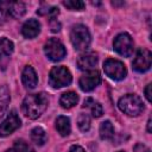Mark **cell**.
<instances>
[{"mask_svg":"<svg viewBox=\"0 0 152 152\" xmlns=\"http://www.w3.org/2000/svg\"><path fill=\"white\" fill-rule=\"evenodd\" d=\"M63 5L66 8L72 11H81L84 8V2L81 0H66V1H63Z\"/></svg>","mask_w":152,"mask_h":152,"instance_id":"cell-23","label":"cell"},{"mask_svg":"<svg viewBox=\"0 0 152 152\" xmlns=\"http://www.w3.org/2000/svg\"><path fill=\"white\" fill-rule=\"evenodd\" d=\"M83 107H84V108H89L94 118H100V116L103 114V108H102V106H101L97 101L93 100L91 97H88V99L84 100Z\"/></svg>","mask_w":152,"mask_h":152,"instance_id":"cell-17","label":"cell"},{"mask_svg":"<svg viewBox=\"0 0 152 152\" xmlns=\"http://www.w3.org/2000/svg\"><path fill=\"white\" fill-rule=\"evenodd\" d=\"M17 152H34L33 148L27 144L25 142L24 140H17L14 142V147H13Z\"/></svg>","mask_w":152,"mask_h":152,"instance_id":"cell-24","label":"cell"},{"mask_svg":"<svg viewBox=\"0 0 152 152\" xmlns=\"http://www.w3.org/2000/svg\"><path fill=\"white\" fill-rule=\"evenodd\" d=\"M103 70L106 72V75L108 77H110L112 80H115V81H120V80H124L127 75V70H126V66L124 65L122 62L118 61V59H107L104 61L103 63Z\"/></svg>","mask_w":152,"mask_h":152,"instance_id":"cell-5","label":"cell"},{"mask_svg":"<svg viewBox=\"0 0 152 152\" xmlns=\"http://www.w3.org/2000/svg\"><path fill=\"white\" fill-rule=\"evenodd\" d=\"M69 152H86L81 146H78V145H74V146H71V148L69 150Z\"/></svg>","mask_w":152,"mask_h":152,"instance_id":"cell-29","label":"cell"},{"mask_svg":"<svg viewBox=\"0 0 152 152\" xmlns=\"http://www.w3.org/2000/svg\"><path fill=\"white\" fill-rule=\"evenodd\" d=\"M96 64H97V55L94 52L82 53L77 59V66L80 70H83V71L94 70Z\"/></svg>","mask_w":152,"mask_h":152,"instance_id":"cell-11","label":"cell"},{"mask_svg":"<svg viewBox=\"0 0 152 152\" xmlns=\"http://www.w3.org/2000/svg\"><path fill=\"white\" fill-rule=\"evenodd\" d=\"M51 28H52V32H58L61 30V25L56 20H51Z\"/></svg>","mask_w":152,"mask_h":152,"instance_id":"cell-27","label":"cell"},{"mask_svg":"<svg viewBox=\"0 0 152 152\" xmlns=\"http://www.w3.org/2000/svg\"><path fill=\"white\" fill-rule=\"evenodd\" d=\"M100 81H101L100 72L97 70H89L86 71V74H83L80 77L78 86L83 91H90L99 86Z\"/></svg>","mask_w":152,"mask_h":152,"instance_id":"cell-9","label":"cell"},{"mask_svg":"<svg viewBox=\"0 0 152 152\" xmlns=\"http://www.w3.org/2000/svg\"><path fill=\"white\" fill-rule=\"evenodd\" d=\"M10 103V90L6 86L0 87V118L5 114Z\"/></svg>","mask_w":152,"mask_h":152,"instance_id":"cell-19","label":"cell"},{"mask_svg":"<svg viewBox=\"0 0 152 152\" xmlns=\"http://www.w3.org/2000/svg\"><path fill=\"white\" fill-rule=\"evenodd\" d=\"M134 152H150V150L142 144H137L134 146Z\"/></svg>","mask_w":152,"mask_h":152,"instance_id":"cell-26","label":"cell"},{"mask_svg":"<svg viewBox=\"0 0 152 152\" xmlns=\"http://www.w3.org/2000/svg\"><path fill=\"white\" fill-rule=\"evenodd\" d=\"M113 46H114V50L119 55H121L124 57H129L133 53L134 43H133L132 37L128 33L124 32V33H120L115 37Z\"/></svg>","mask_w":152,"mask_h":152,"instance_id":"cell-7","label":"cell"},{"mask_svg":"<svg viewBox=\"0 0 152 152\" xmlns=\"http://www.w3.org/2000/svg\"><path fill=\"white\" fill-rule=\"evenodd\" d=\"M70 40L76 50H86L90 44V33L84 25H75L70 32Z\"/></svg>","mask_w":152,"mask_h":152,"instance_id":"cell-3","label":"cell"},{"mask_svg":"<svg viewBox=\"0 0 152 152\" xmlns=\"http://www.w3.org/2000/svg\"><path fill=\"white\" fill-rule=\"evenodd\" d=\"M7 11L14 18H21L26 12V6L21 1L7 2Z\"/></svg>","mask_w":152,"mask_h":152,"instance_id":"cell-14","label":"cell"},{"mask_svg":"<svg viewBox=\"0 0 152 152\" xmlns=\"http://www.w3.org/2000/svg\"><path fill=\"white\" fill-rule=\"evenodd\" d=\"M13 49H14V45L10 39L5 38V37L0 39V57L12 55Z\"/></svg>","mask_w":152,"mask_h":152,"instance_id":"cell-21","label":"cell"},{"mask_svg":"<svg viewBox=\"0 0 152 152\" xmlns=\"http://www.w3.org/2000/svg\"><path fill=\"white\" fill-rule=\"evenodd\" d=\"M71 74L65 66H53L49 75V83L52 88H62L71 83Z\"/></svg>","mask_w":152,"mask_h":152,"instance_id":"cell-4","label":"cell"},{"mask_svg":"<svg viewBox=\"0 0 152 152\" xmlns=\"http://www.w3.org/2000/svg\"><path fill=\"white\" fill-rule=\"evenodd\" d=\"M44 52L49 59L53 62L62 61L65 57V48L57 38H50L44 45Z\"/></svg>","mask_w":152,"mask_h":152,"instance_id":"cell-6","label":"cell"},{"mask_svg":"<svg viewBox=\"0 0 152 152\" xmlns=\"http://www.w3.org/2000/svg\"><path fill=\"white\" fill-rule=\"evenodd\" d=\"M100 137L103 140H109L114 137V127L110 121H103L100 125Z\"/></svg>","mask_w":152,"mask_h":152,"instance_id":"cell-20","label":"cell"},{"mask_svg":"<svg viewBox=\"0 0 152 152\" xmlns=\"http://www.w3.org/2000/svg\"><path fill=\"white\" fill-rule=\"evenodd\" d=\"M145 96H146L147 101L151 102V84H147V87L145 88Z\"/></svg>","mask_w":152,"mask_h":152,"instance_id":"cell-28","label":"cell"},{"mask_svg":"<svg viewBox=\"0 0 152 152\" xmlns=\"http://www.w3.org/2000/svg\"><path fill=\"white\" fill-rule=\"evenodd\" d=\"M151 124H152V121H151V119L147 121V132L148 133H151Z\"/></svg>","mask_w":152,"mask_h":152,"instance_id":"cell-30","label":"cell"},{"mask_svg":"<svg viewBox=\"0 0 152 152\" xmlns=\"http://www.w3.org/2000/svg\"><path fill=\"white\" fill-rule=\"evenodd\" d=\"M118 106L121 112H124L129 116H137L144 109V103L141 99L135 94H127L122 96L119 100Z\"/></svg>","mask_w":152,"mask_h":152,"instance_id":"cell-2","label":"cell"},{"mask_svg":"<svg viewBox=\"0 0 152 152\" xmlns=\"http://www.w3.org/2000/svg\"><path fill=\"white\" fill-rule=\"evenodd\" d=\"M46 133L45 131L42 128V127H34L32 131H31V140L38 145V146H42L46 142Z\"/></svg>","mask_w":152,"mask_h":152,"instance_id":"cell-18","label":"cell"},{"mask_svg":"<svg viewBox=\"0 0 152 152\" xmlns=\"http://www.w3.org/2000/svg\"><path fill=\"white\" fill-rule=\"evenodd\" d=\"M152 62V55L147 49H139L135 58L133 59V69L138 72H145L150 69Z\"/></svg>","mask_w":152,"mask_h":152,"instance_id":"cell-8","label":"cell"},{"mask_svg":"<svg viewBox=\"0 0 152 152\" xmlns=\"http://www.w3.org/2000/svg\"><path fill=\"white\" fill-rule=\"evenodd\" d=\"M118 152H125V151H118Z\"/></svg>","mask_w":152,"mask_h":152,"instance_id":"cell-32","label":"cell"},{"mask_svg":"<svg viewBox=\"0 0 152 152\" xmlns=\"http://www.w3.org/2000/svg\"><path fill=\"white\" fill-rule=\"evenodd\" d=\"M56 129H57V132H58L62 137L69 135V133H70V131H71L69 118L63 116V115L58 116L57 120H56Z\"/></svg>","mask_w":152,"mask_h":152,"instance_id":"cell-15","label":"cell"},{"mask_svg":"<svg viewBox=\"0 0 152 152\" xmlns=\"http://www.w3.org/2000/svg\"><path fill=\"white\" fill-rule=\"evenodd\" d=\"M77 101H78V96H77V94L74 93V91L64 93V94L61 96V99H59L61 106H62L63 108H65V109H69V108L74 107V106L77 103Z\"/></svg>","mask_w":152,"mask_h":152,"instance_id":"cell-16","label":"cell"},{"mask_svg":"<svg viewBox=\"0 0 152 152\" xmlns=\"http://www.w3.org/2000/svg\"><path fill=\"white\" fill-rule=\"evenodd\" d=\"M5 152H17V151H15L14 148H10V150H6Z\"/></svg>","mask_w":152,"mask_h":152,"instance_id":"cell-31","label":"cell"},{"mask_svg":"<svg viewBox=\"0 0 152 152\" xmlns=\"http://www.w3.org/2000/svg\"><path fill=\"white\" fill-rule=\"evenodd\" d=\"M20 127V119L15 110H12L0 125V137H7Z\"/></svg>","mask_w":152,"mask_h":152,"instance_id":"cell-10","label":"cell"},{"mask_svg":"<svg viewBox=\"0 0 152 152\" xmlns=\"http://www.w3.org/2000/svg\"><path fill=\"white\" fill-rule=\"evenodd\" d=\"M21 81H23V84L28 89H33L37 86L38 77H37V74L32 66L27 65L24 68L23 74H21Z\"/></svg>","mask_w":152,"mask_h":152,"instance_id":"cell-13","label":"cell"},{"mask_svg":"<svg viewBox=\"0 0 152 152\" xmlns=\"http://www.w3.org/2000/svg\"><path fill=\"white\" fill-rule=\"evenodd\" d=\"M39 32H40V24L36 19H28L27 21L24 23V25L21 27L23 36L28 39L37 37Z\"/></svg>","mask_w":152,"mask_h":152,"instance_id":"cell-12","label":"cell"},{"mask_svg":"<svg viewBox=\"0 0 152 152\" xmlns=\"http://www.w3.org/2000/svg\"><path fill=\"white\" fill-rule=\"evenodd\" d=\"M77 125H78V128L82 132L89 131V128H90V116L86 113H81L78 119H77Z\"/></svg>","mask_w":152,"mask_h":152,"instance_id":"cell-22","label":"cell"},{"mask_svg":"<svg viewBox=\"0 0 152 152\" xmlns=\"http://www.w3.org/2000/svg\"><path fill=\"white\" fill-rule=\"evenodd\" d=\"M49 103L48 96L44 93H37V94H30L27 95L21 104V110L25 116L28 119H37L39 118L44 110L46 109Z\"/></svg>","mask_w":152,"mask_h":152,"instance_id":"cell-1","label":"cell"},{"mask_svg":"<svg viewBox=\"0 0 152 152\" xmlns=\"http://www.w3.org/2000/svg\"><path fill=\"white\" fill-rule=\"evenodd\" d=\"M7 2L5 1H0V25L6 20V15H7Z\"/></svg>","mask_w":152,"mask_h":152,"instance_id":"cell-25","label":"cell"}]
</instances>
